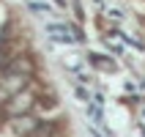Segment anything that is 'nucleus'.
<instances>
[{
  "label": "nucleus",
  "mask_w": 145,
  "mask_h": 137,
  "mask_svg": "<svg viewBox=\"0 0 145 137\" xmlns=\"http://www.w3.org/2000/svg\"><path fill=\"white\" fill-rule=\"evenodd\" d=\"M77 96H80L82 102H88V99H90V93H88L85 88H80V85H77Z\"/></svg>",
  "instance_id": "3"
},
{
  "label": "nucleus",
  "mask_w": 145,
  "mask_h": 137,
  "mask_svg": "<svg viewBox=\"0 0 145 137\" xmlns=\"http://www.w3.org/2000/svg\"><path fill=\"white\" fill-rule=\"evenodd\" d=\"M90 63H96V66H104V69H115L112 60H107V55H96V52H90Z\"/></svg>",
  "instance_id": "2"
},
{
  "label": "nucleus",
  "mask_w": 145,
  "mask_h": 137,
  "mask_svg": "<svg viewBox=\"0 0 145 137\" xmlns=\"http://www.w3.org/2000/svg\"><path fill=\"white\" fill-rule=\"evenodd\" d=\"M47 30L52 33V39H55V41H63V44H71V41H77V36H71V30H69L66 25H49Z\"/></svg>",
  "instance_id": "1"
},
{
  "label": "nucleus",
  "mask_w": 145,
  "mask_h": 137,
  "mask_svg": "<svg viewBox=\"0 0 145 137\" xmlns=\"http://www.w3.org/2000/svg\"><path fill=\"white\" fill-rule=\"evenodd\" d=\"M142 115H145V110H142Z\"/></svg>",
  "instance_id": "4"
}]
</instances>
